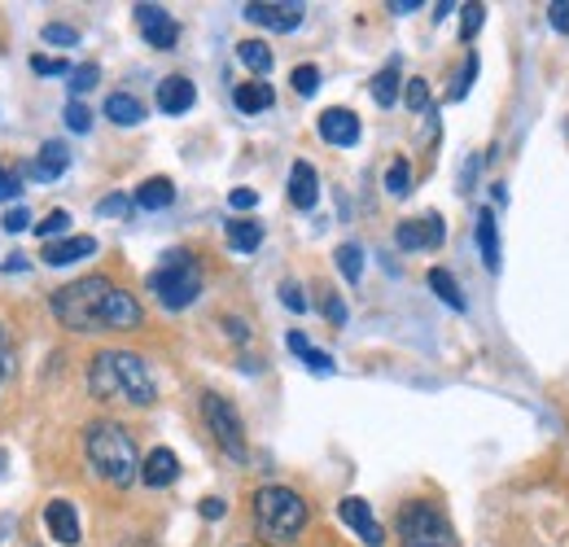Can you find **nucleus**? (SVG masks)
I'll return each instance as SVG.
<instances>
[{"label":"nucleus","instance_id":"nucleus-9","mask_svg":"<svg viewBox=\"0 0 569 547\" xmlns=\"http://www.w3.org/2000/svg\"><path fill=\"white\" fill-rule=\"evenodd\" d=\"M136 13V26H140V35H144V44L149 48H175V39H179V22L162 9V4H136L131 9Z\"/></svg>","mask_w":569,"mask_h":547},{"label":"nucleus","instance_id":"nucleus-28","mask_svg":"<svg viewBox=\"0 0 569 547\" xmlns=\"http://www.w3.org/2000/svg\"><path fill=\"white\" fill-rule=\"evenodd\" d=\"M66 228H70V210H48L39 223H31V232H35L44 245H48V241H61Z\"/></svg>","mask_w":569,"mask_h":547},{"label":"nucleus","instance_id":"nucleus-18","mask_svg":"<svg viewBox=\"0 0 569 547\" xmlns=\"http://www.w3.org/2000/svg\"><path fill=\"white\" fill-rule=\"evenodd\" d=\"M175 477H179V459H175V451L153 446V451L140 459V481H144V486H171Z\"/></svg>","mask_w":569,"mask_h":547},{"label":"nucleus","instance_id":"nucleus-34","mask_svg":"<svg viewBox=\"0 0 569 547\" xmlns=\"http://www.w3.org/2000/svg\"><path fill=\"white\" fill-rule=\"evenodd\" d=\"M96 214H105V219H123V214H131V197L109 193V197H101V201H96Z\"/></svg>","mask_w":569,"mask_h":547},{"label":"nucleus","instance_id":"nucleus-16","mask_svg":"<svg viewBox=\"0 0 569 547\" xmlns=\"http://www.w3.org/2000/svg\"><path fill=\"white\" fill-rule=\"evenodd\" d=\"M66 166H70V149H66L61 140H48V144H39V153H35V162H31V175H35L39 184H53V179L66 175Z\"/></svg>","mask_w":569,"mask_h":547},{"label":"nucleus","instance_id":"nucleus-31","mask_svg":"<svg viewBox=\"0 0 569 547\" xmlns=\"http://www.w3.org/2000/svg\"><path fill=\"white\" fill-rule=\"evenodd\" d=\"M460 13H464V18H460V39L468 44V39L481 31V22H486V9H481V4H464Z\"/></svg>","mask_w":569,"mask_h":547},{"label":"nucleus","instance_id":"nucleus-22","mask_svg":"<svg viewBox=\"0 0 569 547\" xmlns=\"http://www.w3.org/2000/svg\"><path fill=\"white\" fill-rule=\"evenodd\" d=\"M232 101H236V109L241 114H258V109H271V83H236V92H232Z\"/></svg>","mask_w":569,"mask_h":547},{"label":"nucleus","instance_id":"nucleus-11","mask_svg":"<svg viewBox=\"0 0 569 547\" xmlns=\"http://www.w3.org/2000/svg\"><path fill=\"white\" fill-rule=\"evenodd\" d=\"M337 516L359 534V543L363 547H381L385 543V529H381V521H376V512L359 499V494H346L341 503H337Z\"/></svg>","mask_w":569,"mask_h":547},{"label":"nucleus","instance_id":"nucleus-38","mask_svg":"<svg viewBox=\"0 0 569 547\" xmlns=\"http://www.w3.org/2000/svg\"><path fill=\"white\" fill-rule=\"evenodd\" d=\"M31 70H35V74H66V79H70L74 66L61 61V57H31Z\"/></svg>","mask_w":569,"mask_h":547},{"label":"nucleus","instance_id":"nucleus-15","mask_svg":"<svg viewBox=\"0 0 569 547\" xmlns=\"http://www.w3.org/2000/svg\"><path fill=\"white\" fill-rule=\"evenodd\" d=\"M193 101H197V88H193L184 74H166V79L158 83V109H162V114H188Z\"/></svg>","mask_w":569,"mask_h":547},{"label":"nucleus","instance_id":"nucleus-3","mask_svg":"<svg viewBox=\"0 0 569 547\" xmlns=\"http://www.w3.org/2000/svg\"><path fill=\"white\" fill-rule=\"evenodd\" d=\"M114 293L109 276H79L53 293V315L70 333H105V302Z\"/></svg>","mask_w":569,"mask_h":547},{"label":"nucleus","instance_id":"nucleus-49","mask_svg":"<svg viewBox=\"0 0 569 547\" xmlns=\"http://www.w3.org/2000/svg\"><path fill=\"white\" fill-rule=\"evenodd\" d=\"M420 9V0H390V13H411Z\"/></svg>","mask_w":569,"mask_h":547},{"label":"nucleus","instance_id":"nucleus-8","mask_svg":"<svg viewBox=\"0 0 569 547\" xmlns=\"http://www.w3.org/2000/svg\"><path fill=\"white\" fill-rule=\"evenodd\" d=\"M302 13H306V9L293 4V0H254V4L241 9L245 22L267 26V31H298V26H302Z\"/></svg>","mask_w":569,"mask_h":547},{"label":"nucleus","instance_id":"nucleus-35","mask_svg":"<svg viewBox=\"0 0 569 547\" xmlns=\"http://www.w3.org/2000/svg\"><path fill=\"white\" fill-rule=\"evenodd\" d=\"M44 39H48V44L70 48V44H79V31H74V26H66V22H48V26H44Z\"/></svg>","mask_w":569,"mask_h":547},{"label":"nucleus","instance_id":"nucleus-41","mask_svg":"<svg viewBox=\"0 0 569 547\" xmlns=\"http://www.w3.org/2000/svg\"><path fill=\"white\" fill-rule=\"evenodd\" d=\"M228 206H232V210H254V206H258V193H254V188H232V193H228Z\"/></svg>","mask_w":569,"mask_h":547},{"label":"nucleus","instance_id":"nucleus-30","mask_svg":"<svg viewBox=\"0 0 569 547\" xmlns=\"http://www.w3.org/2000/svg\"><path fill=\"white\" fill-rule=\"evenodd\" d=\"M96 79H101L96 61H83V66H74V70H70V92H74V101H79L83 92H92V88H96Z\"/></svg>","mask_w":569,"mask_h":547},{"label":"nucleus","instance_id":"nucleus-48","mask_svg":"<svg viewBox=\"0 0 569 547\" xmlns=\"http://www.w3.org/2000/svg\"><path fill=\"white\" fill-rule=\"evenodd\" d=\"M284 341H289V350H293V354H298V359H302V354H306V350H311V341H306V337H302V333H289V337H284Z\"/></svg>","mask_w":569,"mask_h":547},{"label":"nucleus","instance_id":"nucleus-24","mask_svg":"<svg viewBox=\"0 0 569 547\" xmlns=\"http://www.w3.org/2000/svg\"><path fill=\"white\" fill-rule=\"evenodd\" d=\"M372 101H376V105H394V101H398V57L385 61V66L372 74Z\"/></svg>","mask_w":569,"mask_h":547},{"label":"nucleus","instance_id":"nucleus-44","mask_svg":"<svg viewBox=\"0 0 569 547\" xmlns=\"http://www.w3.org/2000/svg\"><path fill=\"white\" fill-rule=\"evenodd\" d=\"M324 315H328L333 324H346V302H341V298H337L333 289L324 293Z\"/></svg>","mask_w":569,"mask_h":547},{"label":"nucleus","instance_id":"nucleus-12","mask_svg":"<svg viewBox=\"0 0 569 547\" xmlns=\"http://www.w3.org/2000/svg\"><path fill=\"white\" fill-rule=\"evenodd\" d=\"M44 525H48V534H53L61 547H74V543H79V512H74L70 499H48V503H44Z\"/></svg>","mask_w":569,"mask_h":547},{"label":"nucleus","instance_id":"nucleus-51","mask_svg":"<svg viewBox=\"0 0 569 547\" xmlns=\"http://www.w3.org/2000/svg\"><path fill=\"white\" fill-rule=\"evenodd\" d=\"M223 324H228V337H236V341H245V337H249V333H245V324H241V319H223Z\"/></svg>","mask_w":569,"mask_h":547},{"label":"nucleus","instance_id":"nucleus-14","mask_svg":"<svg viewBox=\"0 0 569 547\" xmlns=\"http://www.w3.org/2000/svg\"><path fill=\"white\" fill-rule=\"evenodd\" d=\"M88 254H96V236H61V241H48L44 245V263L48 267H70V263H79V258H88Z\"/></svg>","mask_w":569,"mask_h":547},{"label":"nucleus","instance_id":"nucleus-46","mask_svg":"<svg viewBox=\"0 0 569 547\" xmlns=\"http://www.w3.org/2000/svg\"><path fill=\"white\" fill-rule=\"evenodd\" d=\"M223 512H228V503H223L219 494H210V499H201V516H206V521H219Z\"/></svg>","mask_w":569,"mask_h":547},{"label":"nucleus","instance_id":"nucleus-50","mask_svg":"<svg viewBox=\"0 0 569 547\" xmlns=\"http://www.w3.org/2000/svg\"><path fill=\"white\" fill-rule=\"evenodd\" d=\"M22 267H26V258H22V254H9V258L0 263V271H22Z\"/></svg>","mask_w":569,"mask_h":547},{"label":"nucleus","instance_id":"nucleus-29","mask_svg":"<svg viewBox=\"0 0 569 547\" xmlns=\"http://www.w3.org/2000/svg\"><path fill=\"white\" fill-rule=\"evenodd\" d=\"M407 188H411V162H407V158H394V162L385 166V193H390V197H407Z\"/></svg>","mask_w":569,"mask_h":547},{"label":"nucleus","instance_id":"nucleus-42","mask_svg":"<svg viewBox=\"0 0 569 547\" xmlns=\"http://www.w3.org/2000/svg\"><path fill=\"white\" fill-rule=\"evenodd\" d=\"M280 302H284L289 311H306V298H302V289H298L293 280H284V284H280Z\"/></svg>","mask_w":569,"mask_h":547},{"label":"nucleus","instance_id":"nucleus-40","mask_svg":"<svg viewBox=\"0 0 569 547\" xmlns=\"http://www.w3.org/2000/svg\"><path fill=\"white\" fill-rule=\"evenodd\" d=\"M0 228H4V232H22V228H31V210H26V206H13V210H4Z\"/></svg>","mask_w":569,"mask_h":547},{"label":"nucleus","instance_id":"nucleus-13","mask_svg":"<svg viewBox=\"0 0 569 547\" xmlns=\"http://www.w3.org/2000/svg\"><path fill=\"white\" fill-rule=\"evenodd\" d=\"M315 127H320V136H324L328 144H341V149H350V144H359V118H355L350 109H341V105H333V109H324Z\"/></svg>","mask_w":569,"mask_h":547},{"label":"nucleus","instance_id":"nucleus-47","mask_svg":"<svg viewBox=\"0 0 569 547\" xmlns=\"http://www.w3.org/2000/svg\"><path fill=\"white\" fill-rule=\"evenodd\" d=\"M9 381V337H4V328H0V385Z\"/></svg>","mask_w":569,"mask_h":547},{"label":"nucleus","instance_id":"nucleus-23","mask_svg":"<svg viewBox=\"0 0 569 547\" xmlns=\"http://www.w3.org/2000/svg\"><path fill=\"white\" fill-rule=\"evenodd\" d=\"M228 245H232L236 254H254V249L263 245V223H254V219H232V223H228Z\"/></svg>","mask_w":569,"mask_h":547},{"label":"nucleus","instance_id":"nucleus-10","mask_svg":"<svg viewBox=\"0 0 569 547\" xmlns=\"http://www.w3.org/2000/svg\"><path fill=\"white\" fill-rule=\"evenodd\" d=\"M446 236V223L442 214H425V219H403L394 228V245L398 249H438Z\"/></svg>","mask_w":569,"mask_h":547},{"label":"nucleus","instance_id":"nucleus-2","mask_svg":"<svg viewBox=\"0 0 569 547\" xmlns=\"http://www.w3.org/2000/svg\"><path fill=\"white\" fill-rule=\"evenodd\" d=\"M83 451H88V464L101 481L109 486H131L140 477V455H136V442L131 433L118 424V420H92L83 429Z\"/></svg>","mask_w":569,"mask_h":547},{"label":"nucleus","instance_id":"nucleus-21","mask_svg":"<svg viewBox=\"0 0 569 547\" xmlns=\"http://www.w3.org/2000/svg\"><path fill=\"white\" fill-rule=\"evenodd\" d=\"M175 201V184L166 179V175H153V179H144L140 188H136V206L140 210H162V206H171Z\"/></svg>","mask_w":569,"mask_h":547},{"label":"nucleus","instance_id":"nucleus-19","mask_svg":"<svg viewBox=\"0 0 569 547\" xmlns=\"http://www.w3.org/2000/svg\"><path fill=\"white\" fill-rule=\"evenodd\" d=\"M477 249L486 258V271H499L503 254H499V223H495L490 210H477Z\"/></svg>","mask_w":569,"mask_h":547},{"label":"nucleus","instance_id":"nucleus-25","mask_svg":"<svg viewBox=\"0 0 569 547\" xmlns=\"http://www.w3.org/2000/svg\"><path fill=\"white\" fill-rule=\"evenodd\" d=\"M333 258H337V271L346 276V284H359V280H363V249H359L355 241H341Z\"/></svg>","mask_w":569,"mask_h":547},{"label":"nucleus","instance_id":"nucleus-5","mask_svg":"<svg viewBox=\"0 0 569 547\" xmlns=\"http://www.w3.org/2000/svg\"><path fill=\"white\" fill-rule=\"evenodd\" d=\"M149 293L166 306V311H184L197 302L201 293V267L193 263L188 249H166L162 263L149 271Z\"/></svg>","mask_w":569,"mask_h":547},{"label":"nucleus","instance_id":"nucleus-36","mask_svg":"<svg viewBox=\"0 0 569 547\" xmlns=\"http://www.w3.org/2000/svg\"><path fill=\"white\" fill-rule=\"evenodd\" d=\"M66 127H70V131H88V127H92V109H88L83 101H70V105H66Z\"/></svg>","mask_w":569,"mask_h":547},{"label":"nucleus","instance_id":"nucleus-20","mask_svg":"<svg viewBox=\"0 0 569 547\" xmlns=\"http://www.w3.org/2000/svg\"><path fill=\"white\" fill-rule=\"evenodd\" d=\"M105 118L118 123V127H136V123H144V105L131 92H109L105 96Z\"/></svg>","mask_w":569,"mask_h":547},{"label":"nucleus","instance_id":"nucleus-1","mask_svg":"<svg viewBox=\"0 0 569 547\" xmlns=\"http://www.w3.org/2000/svg\"><path fill=\"white\" fill-rule=\"evenodd\" d=\"M88 389H92V398L131 403V407H149L158 398L149 363L131 350H96L88 363Z\"/></svg>","mask_w":569,"mask_h":547},{"label":"nucleus","instance_id":"nucleus-37","mask_svg":"<svg viewBox=\"0 0 569 547\" xmlns=\"http://www.w3.org/2000/svg\"><path fill=\"white\" fill-rule=\"evenodd\" d=\"M18 197H22V175L0 162V201H18Z\"/></svg>","mask_w":569,"mask_h":547},{"label":"nucleus","instance_id":"nucleus-7","mask_svg":"<svg viewBox=\"0 0 569 547\" xmlns=\"http://www.w3.org/2000/svg\"><path fill=\"white\" fill-rule=\"evenodd\" d=\"M201 416H206V429L214 433L219 451H223L228 459L245 464V459H249V446H245V424H241L236 407H232V403H228L223 394L206 389V394H201Z\"/></svg>","mask_w":569,"mask_h":547},{"label":"nucleus","instance_id":"nucleus-6","mask_svg":"<svg viewBox=\"0 0 569 547\" xmlns=\"http://www.w3.org/2000/svg\"><path fill=\"white\" fill-rule=\"evenodd\" d=\"M398 547H455V529L433 503L411 499L398 508Z\"/></svg>","mask_w":569,"mask_h":547},{"label":"nucleus","instance_id":"nucleus-27","mask_svg":"<svg viewBox=\"0 0 569 547\" xmlns=\"http://www.w3.org/2000/svg\"><path fill=\"white\" fill-rule=\"evenodd\" d=\"M236 57H241L254 74H267V70H271V61H276V57H271V48H267L263 39H241V44H236Z\"/></svg>","mask_w":569,"mask_h":547},{"label":"nucleus","instance_id":"nucleus-45","mask_svg":"<svg viewBox=\"0 0 569 547\" xmlns=\"http://www.w3.org/2000/svg\"><path fill=\"white\" fill-rule=\"evenodd\" d=\"M547 22H551L556 31H569V0H556V4H547Z\"/></svg>","mask_w":569,"mask_h":547},{"label":"nucleus","instance_id":"nucleus-17","mask_svg":"<svg viewBox=\"0 0 569 547\" xmlns=\"http://www.w3.org/2000/svg\"><path fill=\"white\" fill-rule=\"evenodd\" d=\"M289 201H293L298 210H311V206L320 201V175H315L311 162H293V166H289Z\"/></svg>","mask_w":569,"mask_h":547},{"label":"nucleus","instance_id":"nucleus-26","mask_svg":"<svg viewBox=\"0 0 569 547\" xmlns=\"http://www.w3.org/2000/svg\"><path fill=\"white\" fill-rule=\"evenodd\" d=\"M429 289H433L451 311H464V293H460V284H455V276H451L446 267H433V271H429Z\"/></svg>","mask_w":569,"mask_h":547},{"label":"nucleus","instance_id":"nucleus-33","mask_svg":"<svg viewBox=\"0 0 569 547\" xmlns=\"http://www.w3.org/2000/svg\"><path fill=\"white\" fill-rule=\"evenodd\" d=\"M403 101H407V109L425 114V109H429V83H425V79H407V92H403Z\"/></svg>","mask_w":569,"mask_h":547},{"label":"nucleus","instance_id":"nucleus-52","mask_svg":"<svg viewBox=\"0 0 569 547\" xmlns=\"http://www.w3.org/2000/svg\"><path fill=\"white\" fill-rule=\"evenodd\" d=\"M0 464H4V451H0Z\"/></svg>","mask_w":569,"mask_h":547},{"label":"nucleus","instance_id":"nucleus-43","mask_svg":"<svg viewBox=\"0 0 569 547\" xmlns=\"http://www.w3.org/2000/svg\"><path fill=\"white\" fill-rule=\"evenodd\" d=\"M302 363H306L311 372H320V376H328V372H333V359H328L324 350H315V346H311V350L302 354Z\"/></svg>","mask_w":569,"mask_h":547},{"label":"nucleus","instance_id":"nucleus-32","mask_svg":"<svg viewBox=\"0 0 569 547\" xmlns=\"http://www.w3.org/2000/svg\"><path fill=\"white\" fill-rule=\"evenodd\" d=\"M315 88H320V66H293V92L315 96Z\"/></svg>","mask_w":569,"mask_h":547},{"label":"nucleus","instance_id":"nucleus-4","mask_svg":"<svg viewBox=\"0 0 569 547\" xmlns=\"http://www.w3.org/2000/svg\"><path fill=\"white\" fill-rule=\"evenodd\" d=\"M306 499L289 486H258L254 490V534L271 547H289L306 529Z\"/></svg>","mask_w":569,"mask_h":547},{"label":"nucleus","instance_id":"nucleus-39","mask_svg":"<svg viewBox=\"0 0 569 547\" xmlns=\"http://www.w3.org/2000/svg\"><path fill=\"white\" fill-rule=\"evenodd\" d=\"M473 74H477V53H468V57H464V70H460V79H455V88H451V96H455V101H460V96H468Z\"/></svg>","mask_w":569,"mask_h":547}]
</instances>
